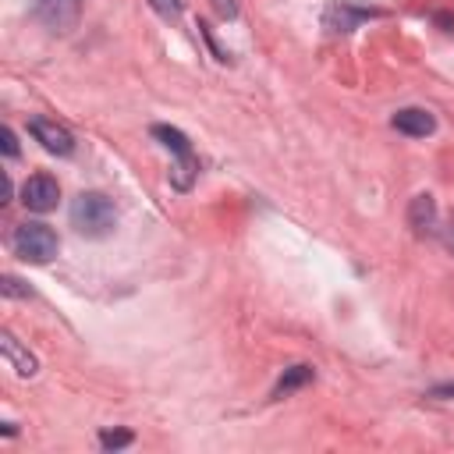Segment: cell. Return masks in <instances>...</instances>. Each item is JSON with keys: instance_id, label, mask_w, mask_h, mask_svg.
Masks as SVG:
<instances>
[{"instance_id": "1", "label": "cell", "mask_w": 454, "mask_h": 454, "mask_svg": "<svg viewBox=\"0 0 454 454\" xmlns=\"http://www.w3.org/2000/svg\"><path fill=\"white\" fill-rule=\"evenodd\" d=\"M71 227L82 238H106L117 227V209L103 192H82L71 202Z\"/></svg>"}, {"instance_id": "2", "label": "cell", "mask_w": 454, "mask_h": 454, "mask_svg": "<svg viewBox=\"0 0 454 454\" xmlns=\"http://www.w3.org/2000/svg\"><path fill=\"white\" fill-rule=\"evenodd\" d=\"M153 138H160L170 153H174V167H170V184L177 192H188L195 174H199V156L192 149V142L177 131V128H167V124H153Z\"/></svg>"}, {"instance_id": "3", "label": "cell", "mask_w": 454, "mask_h": 454, "mask_svg": "<svg viewBox=\"0 0 454 454\" xmlns=\"http://www.w3.org/2000/svg\"><path fill=\"white\" fill-rule=\"evenodd\" d=\"M11 248L25 262H50L57 255V234L46 223H39V220H25V223L14 227Z\"/></svg>"}, {"instance_id": "4", "label": "cell", "mask_w": 454, "mask_h": 454, "mask_svg": "<svg viewBox=\"0 0 454 454\" xmlns=\"http://www.w3.org/2000/svg\"><path fill=\"white\" fill-rule=\"evenodd\" d=\"M82 0H32V18L50 32H71L78 25Z\"/></svg>"}, {"instance_id": "5", "label": "cell", "mask_w": 454, "mask_h": 454, "mask_svg": "<svg viewBox=\"0 0 454 454\" xmlns=\"http://www.w3.org/2000/svg\"><path fill=\"white\" fill-rule=\"evenodd\" d=\"M28 135H32L46 153H53V156H71V153H74V135H71L64 124L50 121V117H32V121H28Z\"/></svg>"}, {"instance_id": "6", "label": "cell", "mask_w": 454, "mask_h": 454, "mask_svg": "<svg viewBox=\"0 0 454 454\" xmlns=\"http://www.w3.org/2000/svg\"><path fill=\"white\" fill-rule=\"evenodd\" d=\"M57 199H60V188H57V181L50 174H32L21 184V202L32 213H50L57 206Z\"/></svg>"}, {"instance_id": "7", "label": "cell", "mask_w": 454, "mask_h": 454, "mask_svg": "<svg viewBox=\"0 0 454 454\" xmlns=\"http://www.w3.org/2000/svg\"><path fill=\"white\" fill-rule=\"evenodd\" d=\"M376 14H380L376 7H358V4H351V0H337V4H330V7H326L323 25H326L330 32H351L358 21L376 18Z\"/></svg>"}, {"instance_id": "8", "label": "cell", "mask_w": 454, "mask_h": 454, "mask_svg": "<svg viewBox=\"0 0 454 454\" xmlns=\"http://www.w3.org/2000/svg\"><path fill=\"white\" fill-rule=\"evenodd\" d=\"M390 124H394L401 135H408V138H426V135H433L436 117H433L429 110H422V106H404V110H397V114L390 117Z\"/></svg>"}, {"instance_id": "9", "label": "cell", "mask_w": 454, "mask_h": 454, "mask_svg": "<svg viewBox=\"0 0 454 454\" xmlns=\"http://www.w3.org/2000/svg\"><path fill=\"white\" fill-rule=\"evenodd\" d=\"M0 348H4V358L11 362V369H14L18 376H35V355H28L11 333L0 337Z\"/></svg>"}, {"instance_id": "10", "label": "cell", "mask_w": 454, "mask_h": 454, "mask_svg": "<svg viewBox=\"0 0 454 454\" xmlns=\"http://www.w3.org/2000/svg\"><path fill=\"white\" fill-rule=\"evenodd\" d=\"M408 220H411V227L422 234V231H433V223H436V202H433V195H415L411 199V209H408Z\"/></svg>"}, {"instance_id": "11", "label": "cell", "mask_w": 454, "mask_h": 454, "mask_svg": "<svg viewBox=\"0 0 454 454\" xmlns=\"http://www.w3.org/2000/svg\"><path fill=\"white\" fill-rule=\"evenodd\" d=\"M316 372H312V365H291L284 376H280V383L273 387V397L280 401V397H287L291 390H298V387H305L309 380H312Z\"/></svg>"}, {"instance_id": "12", "label": "cell", "mask_w": 454, "mask_h": 454, "mask_svg": "<svg viewBox=\"0 0 454 454\" xmlns=\"http://www.w3.org/2000/svg\"><path fill=\"white\" fill-rule=\"evenodd\" d=\"M135 436L128 433V429H103L99 433V447H106V450H121V447H128Z\"/></svg>"}, {"instance_id": "13", "label": "cell", "mask_w": 454, "mask_h": 454, "mask_svg": "<svg viewBox=\"0 0 454 454\" xmlns=\"http://www.w3.org/2000/svg\"><path fill=\"white\" fill-rule=\"evenodd\" d=\"M149 4L160 18H177L181 14V0H149Z\"/></svg>"}, {"instance_id": "14", "label": "cell", "mask_w": 454, "mask_h": 454, "mask_svg": "<svg viewBox=\"0 0 454 454\" xmlns=\"http://www.w3.org/2000/svg\"><path fill=\"white\" fill-rule=\"evenodd\" d=\"M0 291H4L7 298H28V287H21V280H18V277H4Z\"/></svg>"}, {"instance_id": "15", "label": "cell", "mask_w": 454, "mask_h": 454, "mask_svg": "<svg viewBox=\"0 0 454 454\" xmlns=\"http://www.w3.org/2000/svg\"><path fill=\"white\" fill-rule=\"evenodd\" d=\"M0 138H4V153H7V156H18V142H14V131H11V128H4V131H0Z\"/></svg>"}, {"instance_id": "16", "label": "cell", "mask_w": 454, "mask_h": 454, "mask_svg": "<svg viewBox=\"0 0 454 454\" xmlns=\"http://www.w3.org/2000/svg\"><path fill=\"white\" fill-rule=\"evenodd\" d=\"M429 397H447V401H454V383H440V387H433Z\"/></svg>"}]
</instances>
